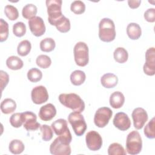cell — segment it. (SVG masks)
<instances>
[{
    "instance_id": "obj_1",
    "label": "cell",
    "mask_w": 155,
    "mask_h": 155,
    "mask_svg": "<svg viewBox=\"0 0 155 155\" xmlns=\"http://www.w3.org/2000/svg\"><path fill=\"white\" fill-rule=\"evenodd\" d=\"M71 134L58 136L50 146V152L53 155H70L71 147L70 143L71 142Z\"/></svg>"
},
{
    "instance_id": "obj_2",
    "label": "cell",
    "mask_w": 155,
    "mask_h": 155,
    "mask_svg": "<svg viewBox=\"0 0 155 155\" xmlns=\"http://www.w3.org/2000/svg\"><path fill=\"white\" fill-rule=\"evenodd\" d=\"M60 103L74 111L81 113L85 109V103L81 97L76 93H62L59 96Z\"/></svg>"
},
{
    "instance_id": "obj_3",
    "label": "cell",
    "mask_w": 155,
    "mask_h": 155,
    "mask_svg": "<svg viewBox=\"0 0 155 155\" xmlns=\"http://www.w3.org/2000/svg\"><path fill=\"white\" fill-rule=\"evenodd\" d=\"M99 39L106 42L113 41L116 37V30L114 22L110 18H103L99 24Z\"/></svg>"
},
{
    "instance_id": "obj_4",
    "label": "cell",
    "mask_w": 155,
    "mask_h": 155,
    "mask_svg": "<svg viewBox=\"0 0 155 155\" xmlns=\"http://www.w3.org/2000/svg\"><path fill=\"white\" fill-rule=\"evenodd\" d=\"M142 148L141 136L137 131H131L127 137L126 150L128 154L135 155L139 154Z\"/></svg>"
},
{
    "instance_id": "obj_5",
    "label": "cell",
    "mask_w": 155,
    "mask_h": 155,
    "mask_svg": "<svg viewBox=\"0 0 155 155\" xmlns=\"http://www.w3.org/2000/svg\"><path fill=\"white\" fill-rule=\"evenodd\" d=\"M46 6L47 8L48 21L49 23L53 25L54 24L64 15L62 13L61 0H47Z\"/></svg>"
},
{
    "instance_id": "obj_6",
    "label": "cell",
    "mask_w": 155,
    "mask_h": 155,
    "mask_svg": "<svg viewBox=\"0 0 155 155\" xmlns=\"http://www.w3.org/2000/svg\"><path fill=\"white\" fill-rule=\"evenodd\" d=\"M68 120L76 136H81L84 134L87 126L84 117L81 113L73 111L70 113L68 117Z\"/></svg>"
},
{
    "instance_id": "obj_7",
    "label": "cell",
    "mask_w": 155,
    "mask_h": 155,
    "mask_svg": "<svg viewBox=\"0 0 155 155\" xmlns=\"http://www.w3.org/2000/svg\"><path fill=\"white\" fill-rule=\"evenodd\" d=\"M74 58L76 64L80 67H85L89 61L88 47L84 42H78L73 48Z\"/></svg>"
},
{
    "instance_id": "obj_8",
    "label": "cell",
    "mask_w": 155,
    "mask_h": 155,
    "mask_svg": "<svg viewBox=\"0 0 155 155\" xmlns=\"http://www.w3.org/2000/svg\"><path fill=\"white\" fill-rule=\"evenodd\" d=\"M112 115L113 111L108 107H104L98 108L94 116V124L99 128L105 127L108 124Z\"/></svg>"
},
{
    "instance_id": "obj_9",
    "label": "cell",
    "mask_w": 155,
    "mask_h": 155,
    "mask_svg": "<svg viewBox=\"0 0 155 155\" xmlns=\"http://www.w3.org/2000/svg\"><path fill=\"white\" fill-rule=\"evenodd\" d=\"M86 144L88 148L91 151H97L102 145V139L101 136L96 131L88 132L85 136Z\"/></svg>"
},
{
    "instance_id": "obj_10",
    "label": "cell",
    "mask_w": 155,
    "mask_h": 155,
    "mask_svg": "<svg viewBox=\"0 0 155 155\" xmlns=\"http://www.w3.org/2000/svg\"><path fill=\"white\" fill-rule=\"evenodd\" d=\"M145 63L143 70L144 73L148 76H153L155 74V48H149L145 53Z\"/></svg>"
},
{
    "instance_id": "obj_11",
    "label": "cell",
    "mask_w": 155,
    "mask_h": 155,
    "mask_svg": "<svg viewBox=\"0 0 155 155\" xmlns=\"http://www.w3.org/2000/svg\"><path fill=\"white\" fill-rule=\"evenodd\" d=\"M24 127L27 131H35L38 130L41 125L37 122L36 114L31 111H25L22 113Z\"/></svg>"
},
{
    "instance_id": "obj_12",
    "label": "cell",
    "mask_w": 155,
    "mask_h": 155,
    "mask_svg": "<svg viewBox=\"0 0 155 155\" xmlns=\"http://www.w3.org/2000/svg\"><path fill=\"white\" fill-rule=\"evenodd\" d=\"M131 116L134 127L137 130L142 128L148 118L147 111L143 108L140 107L134 109L132 112Z\"/></svg>"
},
{
    "instance_id": "obj_13",
    "label": "cell",
    "mask_w": 155,
    "mask_h": 155,
    "mask_svg": "<svg viewBox=\"0 0 155 155\" xmlns=\"http://www.w3.org/2000/svg\"><path fill=\"white\" fill-rule=\"evenodd\" d=\"M29 28L32 34L36 36L39 37L43 35L45 32V25L44 20L39 16H35L30 19L28 22Z\"/></svg>"
},
{
    "instance_id": "obj_14",
    "label": "cell",
    "mask_w": 155,
    "mask_h": 155,
    "mask_svg": "<svg viewBox=\"0 0 155 155\" xmlns=\"http://www.w3.org/2000/svg\"><path fill=\"white\" fill-rule=\"evenodd\" d=\"M31 100L35 104H42L48 99V93L47 88L42 85L34 87L31 92Z\"/></svg>"
},
{
    "instance_id": "obj_15",
    "label": "cell",
    "mask_w": 155,
    "mask_h": 155,
    "mask_svg": "<svg viewBox=\"0 0 155 155\" xmlns=\"http://www.w3.org/2000/svg\"><path fill=\"white\" fill-rule=\"evenodd\" d=\"M113 122L115 127L121 131H126L131 126V121L129 117L124 112L116 113L114 117Z\"/></svg>"
},
{
    "instance_id": "obj_16",
    "label": "cell",
    "mask_w": 155,
    "mask_h": 155,
    "mask_svg": "<svg viewBox=\"0 0 155 155\" xmlns=\"http://www.w3.org/2000/svg\"><path fill=\"white\" fill-rule=\"evenodd\" d=\"M56 114V109L52 104H47L40 108L39 116L42 120L49 121Z\"/></svg>"
},
{
    "instance_id": "obj_17",
    "label": "cell",
    "mask_w": 155,
    "mask_h": 155,
    "mask_svg": "<svg viewBox=\"0 0 155 155\" xmlns=\"http://www.w3.org/2000/svg\"><path fill=\"white\" fill-rule=\"evenodd\" d=\"M51 127L57 136H62L71 134L67 125V122L64 119H59L54 121Z\"/></svg>"
},
{
    "instance_id": "obj_18",
    "label": "cell",
    "mask_w": 155,
    "mask_h": 155,
    "mask_svg": "<svg viewBox=\"0 0 155 155\" xmlns=\"http://www.w3.org/2000/svg\"><path fill=\"white\" fill-rule=\"evenodd\" d=\"M101 82L102 85L106 88H114L118 83V78L113 73H106L101 77Z\"/></svg>"
},
{
    "instance_id": "obj_19",
    "label": "cell",
    "mask_w": 155,
    "mask_h": 155,
    "mask_svg": "<svg viewBox=\"0 0 155 155\" xmlns=\"http://www.w3.org/2000/svg\"><path fill=\"white\" fill-rule=\"evenodd\" d=\"M125 102V97L120 91L113 92L110 97V104L113 108H121Z\"/></svg>"
},
{
    "instance_id": "obj_20",
    "label": "cell",
    "mask_w": 155,
    "mask_h": 155,
    "mask_svg": "<svg viewBox=\"0 0 155 155\" xmlns=\"http://www.w3.org/2000/svg\"><path fill=\"white\" fill-rule=\"evenodd\" d=\"M127 34L132 40L138 39L142 34V30L140 25L134 22L130 23L127 27Z\"/></svg>"
},
{
    "instance_id": "obj_21",
    "label": "cell",
    "mask_w": 155,
    "mask_h": 155,
    "mask_svg": "<svg viewBox=\"0 0 155 155\" xmlns=\"http://www.w3.org/2000/svg\"><path fill=\"white\" fill-rule=\"evenodd\" d=\"M16 108V104L10 98L4 99L1 103V110L2 113L7 114L13 113Z\"/></svg>"
},
{
    "instance_id": "obj_22",
    "label": "cell",
    "mask_w": 155,
    "mask_h": 155,
    "mask_svg": "<svg viewBox=\"0 0 155 155\" xmlns=\"http://www.w3.org/2000/svg\"><path fill=\"white\" fill-rule=\"evenodd\" d=\"M85 73L82 70H74L70 74V81L72 84L76 86L82 85L85 81Z\"/></svg>"
},
{
    "instance_id": "obj_23",
    "label": "cell",
    "mask_w": 155,
    "mask_h": 155,
    "mask_svg": "<svg viewBox=\"0 0 155 155\" xmlns=\"http://www.w3.org/2000/svg\"><path fill=\"white\" fill-rule=\"evenodd\" d=\"M7 67L13 70H18L22 68L24 62L21 59L16 56H11L6 60Z\"/></svg>"
},
{
    "instance_id": "obj_24",
    "label": "cell",
    "mask_w": 155,
    "mask_h": 155,
    "mask_svg": "<svg viewBox=\"0 0 155 155\" xmlns=\"http://www.w3.org/2000/svg\"><path fill=\"white\" fill-rule=\"evenodd\" d=\"M57 30L61 33H67L70 30V22L69 19L67 18L65 16H63L59 19H58L54 25Z\"/></svg>"
},
{
    "instance_id": "obj_25",
    "label": "cell",
    "mask_w": 155,
    "mask_h": 155,
    "mask_svg": "<svg viewBox=\"0 0 155 155\" xmlns=\"http://www.w3.org/2000/svg\"><path fill=\"white\" fill-rule=\"evenodd\" d=\"M114 60L120 64L125 62L128 58V51L123 47H117L113 53Z\"/></svg>"
},
{
    "instance_id": "obj_26",
    "label": "cell",
    "mask_w": 155,
    "mask_h": 155,
    "mask_svg": "<svg viewBox=\"0 0 155 155\" xmlns=\"http://www.w3.org/2000/svg\"><path fill=\"white\" fill-rule=\"evenodd\" d=\"M38 9L35 5L33 4H28L25 5L22 10L23 18L27 19H30L36 16Z\"/></svg>"
},
{
    "instance_id": "obj_27",
    "label": "cell",
    "mask_w": 155,
    "mask_h": 155,
    "mask_svg": "<svg viewBox=\"0 0 155 155\" xmlns=\"http://www.w3.org/2000/svg\"><path fill=\"white\" fill-rule=\"evenodd\" d=\"M25 147L23 142L19 139L12 140L8 146L9 151L14 154H19L23 152Z\"/></svg>"
},
{
    "instance_id": "obj_28",
    "label": "cell",
    "mask_w": 155,
    "mask_h": 155,
    "mask_svg": "<svg viewBox=\"0 0 155 155\" xmlns=\"http://www.w3.org/2000/svg\"><path fill=\"white\" fill-rule=\"evenodd\" d=\"M39 46L41 51L44 52H50L54 49L56 43L53 39L46 38L41 41Z\"/></svg>"
},
{
    "instance_id": "obj_29",
    "label": "cell",
    "mask_w": 155,
    "mask_h": 155,
    "mask_svg": "<svg viewBox=\"0 0 155 155\" xmlns=\"http://www.w3.org/2000/svg\"><path fill=\"white\" fill-rule=\"evenodd\" d=\"M31 48V45L30 42L28 40H23L18 45V54L21 56H25L30 52Z\"/></svg>"
},
{
    "instance_id": "obj_30",
    "label": "cell",
    "mask_w": 155,
    "mask_h": 155,
    "mask_svg": "<svg viewBox=\"0 0 155 155\" xmlns=\"http://www.w3.org/2000/svg\"><path fill=\"white\" fill-rule=\"evenodd\" d=\"M109 155H125L127 154L124 147L119 143H113L108 148Z\"/></svg>"
},
{
    "instance_id": "obj_31",
    "label": "cell",
    "mask_w": 155,
    "mask_h": 155,
    "mask_svg": "<svg viewBox=\"0 0 155 155\" xmlns=\"http://www.w3.org/2000/svg\"><path fill=\"white\" fill-rule=\"evenodd\" d=\"M42 78V71L36 68H32L27 72V78L31 82H39L41 80Z\"/></svg>"
},
{
    "instance_id": "obj_32",
    "label": "cell",
    "mask_w": 155,
    "mask_h": 155,
    "mask_svg": "<svg viewBox=\"0 0 155 155\" xmlns=\"http://www.w3.org/2000/svg\"><path fill=\"white\" fill-rule=\"evenodd\" d=\"M155 118L153 117L144 128V134L148 139L155 137Z\"/></svg>"
},
{
    "instance_id": "obj_33",
    "label": "cell",
    "mask_w": 155,
    "mask_h": 155,
    "mask_svg": "<svg viewBox=\"0 0 155 155\" xmlns=\"http://www.w3.org/2000/svg\"><path fill=\"white\" fill-rule=\"evenodd\" d=\"M4 13L6 16L11 21H15L19 17L18 9L12 5H7L4 8Z\"/></svg>"
},
{
    "instance_id": "obj_34",
    "label": "cell",
    "mask_w": 155,
    "mask_h": 155,
    "mask_svg": "<svg viewBox=\"0 0 155 155\" xmlns=\"http://www.w3.org/2000/svg\"><path fill=\"white\" fill-rule=\"evenodd\" d=\"M36 63L37 65L40 68L45 69L50 66L51 64V60L48 56L41 54L37 57L36 59Z\"/></svg>"
},
{
    "instance_id": "obj_35",
    "label": "cell",
    "mask_w": 155,
    "mask_h": 155,
    "mask_svg": "<svg viewBox=\"0 0 155 155\" xmlns=\"http://www.w3.org/2000/svg\"><path fill=\"white\" fill-rule=\"evenodd\" d=\"M8 24L2 18L0 19V41L4 42L7 40L8 36Z\"/></svg>"
},
{
    "instance_id": "obj_36",
    "label": "cell",
    "mask_w": 155,
    "mask_h": 155,
    "mask_svg": "<svg viewBox=\"0 0 155 155\" xmlns=\"http://www.w3.org/2000/svg\"><path fill=\"white\" fill-rule=\"evenodd\" d=\"M70 10L74 14H82L85 10V5L81 1H74L70 5Z\"/></svg>"
},
{
    "instance_id": "obj_37",
    "label": "cell",
    "mask_w": 155,
    "mask_h": 155,
    "mask_svg": "<svg viewBox=\"0 0 155 155\" xmlns=\"http://www.w3.org/2000/svg\"><path fill=\"white\" fill-rule=\"evenodd\" d=\"M40 130L42 133V139L43 140L49 141L52 139L53 136V133L50 126L46 124L41 125Z\"/></svg>"
},
{
    "instance_id": "obj_38",
    "label": "cell",
    "mask_w": 155,
    "mask_h": 155,
    "mask_svg": "<svg viewBox=\"0 0 155 155\" xmlns=\"http://www.w3.org/2000/svg\"><path fill=\"white\" fill-rule=\"evenodd\" d=\"M13 33L17 37H22L26 33V26L22 22H18L13 26Z\"/></svg>"
},
{
    "instance_id": "obj_39",
    "label": "cell",
    "mask_w": 155,
    "mask_h": 155,
    "mask_svg": "<svg viewBox=\"0 0 155 155\" xmlns=\"http://www.w3.org/2000/svg\"><path fill=\"white\" fill-rule=\"evenodd\" d=\"M10 123L15 128H19L23 124L22 113H16L13 114L10 117Z\"/></svg>"
},
{
    "instance_id": "obj_40",
    "label": "cell",
    "mask_w": 155,
    "mask_h": 155,
    "mask_svg": "<svg viewBox=\"0 0 155 155\" xmlns=\"http://www.w3.org/2000/svg\"><path fill=\"white\" fill-rule=\"evenodd\" d=\"M144 18L149 22H154L155 21V9L150 8L147 10L144 13Z\"/></svg>"
},
{
    "instance_id": "obj_41",
    "label": "cell",
    "mask_w": 155,
    "mask_h": 155,
    "mask_svg": "<svg viewBox=\"0 0 155 155\" xmlns=\"http://www.w3.org/2000/svg\"><path fill=\"white\" fill-rule=\"evenodd\" d=\"M0 75H1V91H2L4 88L6 87V85L8 83L9 76L5 71L3 70L0 71Z\"/></svg>"
},
{
    "instance_id": "obj_42",
    "label": "cell",
    "mask_w": 155,
    "mask_h": 155,
    "mask_svg": "<svg viewBox=\"0 0 155 155\" xmlns=\"http://www.w3.org/2000/svg\"><path fill=\"white\" fill-rule=\"evenodd\" d=\"M141 3V1L140 0H129L128 1V6L133 9L134 8H137L139 7V5H140Z\"/></svg>"
}]
</instances>
